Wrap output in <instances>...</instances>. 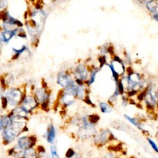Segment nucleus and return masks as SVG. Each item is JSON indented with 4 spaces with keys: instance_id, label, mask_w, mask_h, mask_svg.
Listing matches in <instances>:
<instances>
[{
    "instance_id": "obj_1",
    "label": "nucleus",
    "mask_w": 158,
    "mask_h": 158,
    "mask_svg": "<svg viewBox=\"0 0 158 158\" xmlns=\"http://www.w3.org/2000/svg\"><path fill=\"white\" fill-rule=\"evenodd\" d=\"M121 78L124 83H125V88L128 96H133L139 91L144 90L145 82L139 73L133 71L127 76H123Z\"/></svg>"
},
{
    "instance_id": "obj_2",
    "label": "nucleus",
    "mask_w": 158,
    "mask_h": 158,
    "mask_svg": "<svg viewBox=\"0 0 158 158\" xmlns=\"http://www.w3.org/2000/svg\"><path fill=\"white\" fill-rule=\"evenodd\" d=\"M22 94L21 91L16 88L9 90L6 93V98L8 102L11 106H16L21 100Z\"/></svg>"
},
{
    "instance_id": "obj_3",
    "label": "nucleus",
    "mask_w": 158,
    "mask_h": 158,
    "mask_svg": "<svg viewBox=\"0 0 158 158\" xmlns=\"http://www.w3.org/2000/svg\"><path fill=\"white\" fill-rule=\"evenodd\" d=\"M114 138V136L110 130L108 129H104L102 130L100 133L96 135L95 138V142L96 144L103 145Z\"/></svg>"
},
{
    "instance_id": "obj_4",
    "label": "nucleus",
    "mask_w": 158,
    "mask_h": 158,
    "mask_svg": "<svg viewBox=\"0 0 158 158\" xmlns=\"http://www.w3.org/2000/svg\"><path fill=\"white\" fill-rule=\"evenodd\" d=\"M144 6L152 18L158 22V0H148Z\"/></svg>"
},
{
    "instance_id": "obj_5",
    "label": "nucleus",
    "mask_w": 158,
    "mask_h": 158,
    "mask_svg": "<svg viewBox=\"0 0 158 158\" xmlns=\"http://www.w3.org/2000/svg\"><path fill=\"white\" fill-rule=\"evenodd\" d=\"M36 139L33 137L24 136L18 139V148L20 149H27L32 148L35 144Z\"/></svg>"
},
{
    "instance_id": "obj_6",
    "label": "nucleus",
    "mask_w": 158,
    "mask_h": 158,
    "mask_svg": "<svg viewBox=\"0 0 158 158\" xmlns=\"http://www.w3.org/2000/svg\"><path fill=\"white\" fill-rule=\"evenodd\" d=\"M37 106V101L33 98V96H28L23 99L22 102V108L27 113L31 111L32 109H35Z\"/></svg>"
},
{
    "instance_id": "obj_7",
    "label": "nucleus",
    "mask_w": 158,
    "mask_h": 158,
    "mask_svg": "<svg viewBox=\"0 0 158 158\" xmlns=\"http://www.w3.org/2000/svg\"><path fill=\"white\" fill-rule=\"evenodd\" d=\"M74 75L77 80L79 81H83L87 80L88 77V72L86 67L83 64L78 65L75 69Z\"/></svg>"
},
{
    "instance_id": "obj_8",
    "label": "nucleus",
    "mask_w": 158,
    "mask_h": 158,
    "mask_svg": "<svg viewBox=\"0 0 158 158\" xmlns=\"http://www.w3.org/2000/svg\"><path fill=\"white\" fill-rule=\"evenodd\" d=\"M73 82L72 78L68 74H66L64 72H60V74L58 75V83L60 85V86L64 87V88H67L68 87L71 83H72Z\"/></svg>"
},
{
    "instance_id": "obj_9",
    "label": "nucleus",
    "mask_w": 158,
    "mask_h": 158,
    "mask_svg": "<svg viewBox=\"0 0 158 158\" xmlns=\"http://www.w3.org/2000/svg\"><path fill=\"white\" fill-rule=\"evenodd\" d=\"M16 31H6L1 33L0 35V41L3 43H7L16 34Z\"/></svg>"
},
{
    "instance_id": "obj_10",
    "label": "nucleus",
    "mask_w": 158,
    "mask_h": 158,
    "mask_svg": "<svg viewBox=\"0 0 158 158\" xmlns=\"http://www.w3.org/2000/svg\"><path fill=\"white\" fill-rule=\"evenodd\" d=\"M36 97L37 100L45 104V102L48 100V95L43 88H38L36 91Z\"/></svg>"
},
{
    "instance_id": "obj_11",
    "label": "nucleus",
    "mask_w": 158,
    "mask_h": 158,
    "mask_svg": "<svg viewBox=\"0 0 158 158\" xmlns=\"http://www.w3.org/2000/svg\"><path fill=\"white\" fill-rule=\"evenodd\" d=\"M12 122V120L9 115H4L0 118V131L4 130L9 127Z\"/></svg>"
},
{
    "instance_id": "obj_12",
    "label": "nucleus",
    "mask_w": 158,
    "mask_h": 158,
    "mask_svg": "<svg viewBox=\"0 0 158 158\" xmlns=\"http://www.w3.org/2000/svg\"><path fill=\"white\" fill-rule=\"evenodd\" d=\"M124 117L125 118V119L127 120H128L129 122H130L132 124H133V125H135L136 127H137V129H138L139 130H140L142 131H144V129H143L142 125L141 124V122H139L138 119L137 118H134V117H132L130 116H129V115L127 114H124Z\"/></svg>"
},
{
    "instance_id": "obj_13",
    "label": "nucleus",
    "mask_w": 158,
    "mask_h": 158,
    "mask_svg": "<svg viewBox=\"0 0 158 158\" xmlns=\"http://www.w3.org/2000/svg\"><path fill=\"white\" fill-rule=\"evenodd\" d=\"M56 137V130L54 127L51 125L48 129L47 132V141L48 143H53Z\"/></svg>"
},
{
    "instance_id": "obj_14",
    "label": "nucleus",
    "mask_w": 158,
    "mask_h": 158,
    "mask_svg": "<svg viewBox=\"0 0 158 158\" xmlns=\"http://www.w3.org/2000/svg\"><path fill=\"white\" fill-rule=\"evenodd\" d=\"M101 111L104 114L110 113L112 111V107L111 104L105 102H101L99 104Z\"/></svg>"
},
{
    "instance_id": "obj_15",
    "label": "nucleus",
    "mask_w": 158,
    "mask_h": 158,
    "mask_svg": "<svg viewBox=\"0 0 158 158\" xmlns=\"http://www.w3.org/2000/svg\"><path fill=\"white\" fill-rule=\"evenodd\" d=\"M36 156L35 150L32 148H30L25 150L23 156V158H36Z\"/></svg>"
},
{
    "instance_id": "obj_16",
    "label": "nucleus",
    "mask_w": 158,
    "mask_h": 158,
    "mask_svg": "<svg viewBox=\"0 0 158 158\" xmlns=\"http://www.w3.org/2000/svg\"><path fill=\"white\" fill-rule=\"evenodd\" d=\"M98 72V69H94L92 72H91L90 76V79L88 80V85H92L93 83L95 81V79L96 77V75Z\"/></svg>"
},
{
    "instance_id": "obj_17",
    "label": "nucleus",
    "mask_w": 158,
    "mask_h": 158,
    "mask_svg": "<svg viewBox=\"0 0 158 158\" xmlns=\"http://www.w3.org/2000/svg\"><path fill=\"white\" fill-rule=\"evenodd\" d=\"M8 104L7 100L6 98L0 94V111L6 107Z\"/></svg>"
},
{
    "instance_id": "obj_18",
    "label": "nucleus",
    "mask_w": 158,
    "mask_h": 158,
    "mask_svg": "<svg viewBox=\"0 0 158 158\" xmlns=\"http://www.w3.org/2000/svg\"><path fill=\"white\" fill-rule=\"evenodd\" d=\"M147 141L148 142V143L149 144V145L151 146V147L152 148L156 153L158 154V147L157 144L155 143V142L153 139H151L150 138H147Z\"/></svg>"
},
{
    "instance_id": "obj_19",
    "label": "nucleus",
    "mask_w": 158,
    "mask_h": 158,
    "mask_svg": "<svg viewBox=\"0 0 158 158\" xmlns=\"http://www.w3.org/2000/svg\"><path fill=\"white\" fill-rule=\"evenodd\" d=\"M50 150H51V154L52 158H59V154L57 151V149L55 146H51L50 148Z\"/></svg>"
},
{
    "instance_id": "obj_20",
    "label": "nucleus",
    "mask_w": 158,
    "mask_h": 158,
    "mask_svg": "<svg viewBox=\"0 0 158 158\" xmlns=\"http://www.w3.org/2000/svg\"><path fill=\"white\" fill-rule=\"evenodd\" d=\"M8 6L7 0H0V11H3Z\"/></svg>"
},
{
    "instance_id": "obj_21",
    "label": "nucleus",
    "mask_w": 158,
    "mask_h": 158,
    "mask_svg": "<svg viewBox=\"0 0 158 158\" xmlns=\"http://www.w3.org/2000/svg\"><path fill=\"white\" fill-rule=\"evenodd\" d=\"M75 155V153L74 151H73L72 149H69L68 150V151L66 153V157L68 158H70V157H72L73 156H74Z\"/></svg>"
},
{
    "instance_id": "obj_22",
    "label": "nucleus",
    "mask_w": 158,
    "mask_h": 158,
    "mask_svg": "<svg viewBox=\"0 0 158 158\" xmlns=\"http://www.w3.org/2000/svg\"><path fill=\"white\" fill-rule=\"evenodd\" d=\"M148 0H136V1L139 4H142V5H144L146 4V3L147 2Z\"/></svg>"
},
{
    "instance_id": "obj_23",
    "label": "nucleus",
    "mask_w": 158,
    "mask_h": 158,
    "mask_svg": "<svg viewBox=\"0 0 158 158\" xmlns=\"http://www.w3.org/2000/svg\"><path fill=\"white\" fill-rule=\"evenodd\" d=\"M70 158H72V157H70Z\"/></svg>"
},
{
    "instance_id": "obj_24",
    "label": "nucleus",
    "mask_w": 158,
    "mask_h": 158,
    "mask_svg": "<svg viewBox=\"0 0 158 158\" xmlns=\"http://www.w3.org/2000/svg\"><path fill=\"white\" fill-rule=\"evenodd\" d=\"M116 158H117V157H116Z\"/></svg>"
}]
</instances>
